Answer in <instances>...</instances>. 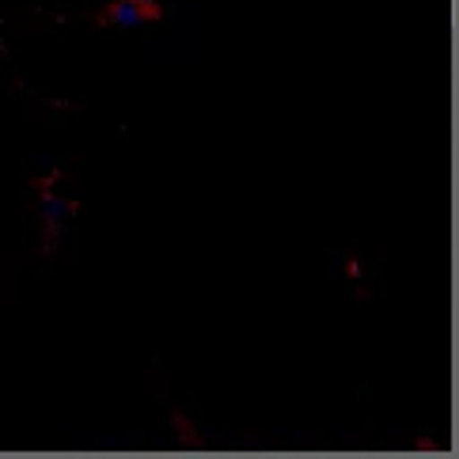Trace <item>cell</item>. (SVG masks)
<instances>
[{
	"instance_id": "obj_1",
	"label": "cell",
	"mask_w": 459,
	"mask_h": 459,
	"mask_svg": "<svg viewBox=\"0 0 459 459\" xmlns=\"http://www.w3.org/2000/svg\"><path fill=\"white\" fill-rule=\"evenodd\" d=\"M54 183H57V171L35 183V209H39V217H42V251H46V255L57 247L61 221L73 217V212L80 209V202H61L57 194H54Z\"/></svg>"
},
{
	"instance_id": "obj_2",
	"label": "cell",
	"mask_w": 459,
	"mask_h": 459,
	"mask_svg": "<svg viewBox=\"0 0 459 459\" xmlns=\"http://www.w3.org/2000/svg\"><path fill=\"white\" fill-rule=\"evenodd\" d=\"M160 20H163L160 0H107L100 12H91L95 27H144Z\"/></svg>"
}]
</instances>
